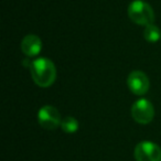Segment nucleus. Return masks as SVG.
I'll use <instances>...</instances> for the list:
<instances>
[{
  "label": "nucleus",
  "mask_w": 161,
  "mask_h": 161,
  "mask_svg": "<svg viewBox=\"0 0 161 161\" xmlns=\"http://www.w3.org/2000/svg\"><path fill=\"white\" fill-rule=\"evenodd\" d=\"M31 71L33 82L40 87H49L56 78V69L54 63L47 58H40L34 61H23Z\"/></svg>",
  "instance_id": "nucleus-1"
},
{
  "label": "nucleus",
  "mask_w": 161,
  "mask_h": 161,
  "mask_svg": "<svg viewBox=\"0 0 161 161\" xmlns=\"http://www.w3.org/2000/svg\"><path fill=\"white\" fill-rule=\"evenodd\" d=\"M128 16L135 23L140 25H152L154 21V14L150 5L145 1L136 0L128 7Z\"/></svg>",
  "instance_id": "nucleus-2"
},
{
  "label": "nucleus",
  "mask_w": 161,
  "mask_h": 161,
  "mask_svg": "<svg viewBox=\"0 0 161 161\" xmlns=\"http://www.w3.org/2000/svg\"><path fill=\"white\" fill-rule=\"evenodd\" d=\"M131 116L135 119V121H137L138 124L147 125L153 119V106L148 99H138L131 106Z\"/></svg>",
  "instance_id": "nucleus-3"
},
{
  "label": "nucleus",
  "mask_w": 161,
  "mask_h": 161,
  "mask_svg": "<svg viewBox=\"0 0 161 161\" xmlns=\"http://www.w3.org/2000/svg\"><path fill=\"white\" fill-rule=\"evenodd\" d=\"M137 161H161V148L151 141H141L135 148Z\"/></svg>",
  "instance_id": "nucleus-4"
},
{
  "label": "nucleus",
  "mask_w": 161,
  "mask_h": 161,
  "mask_svg": "<svg viewBox=\"0 0 161 161\" xmlns=\"http://www.w3.org/2000/svg\"><path fill=\"white\" fill-rule=\"evenodd\" d=\"M38 120L41 127L47 130H53L61 126V115L55 107L51 105H45L39 110Z\"/></svg>",
  "instance_id": "nucleus-5"
},
{
  "label": "nucleus",
  "mask_w": 161,
  "mask_h": 161,
  "mask_svg": "<svg viewBox=\"0 0 161 161\" xmlns=\"http://www.w3.org/2000/svg\"><path fill=\"white\" fill-rule=\"evenodd\" d=\"M127 85L130 92L135 95H145L149 90V78L143 72L134 71L129 74L127 78Z\"/></svg>",
  "instance_id": "nucleus-6"
},
{
  "label": "nucleus",
  "mask_w": 161,
  "mask_h": 161,
  "mask_svg": "<svg viewBox=\"0 0 161 161\" xmlns=\"http://www.w3.org/2000/svg\"><path fill=\"white\" fill-rule=\"evenodd\" d=\"M21 50H22L23 54H25L27 56H30V58L36 56L42 50L41 39L36 34L25 36L21 42Z\"/></svg>",
  "instance_id": "nucleus-7"
},
{
  "label": "nucleus",
  "mask_w": 161,
  "mask_h": 161,
  "mask_svg": "<svg viewBox=\"0 0 161 161\" xmlns=\"http://www.w3.org/2000/svg\"><path fill=\"white\" fill-rule=\"evenodd\" d=\"M61 128L66 134H73L78 129V121L74 117L66 116L61 121Z\"/></svg>",
  "instance_id": "nucleus-8"
},
{
  "label": "nucleus",
  "mask_w": 161,
  "mask_h": 161,
  "mask_svg": "<svg viewBox=\"0 0 161 161\" xmlns=\"http://www.w3.org/2000/svg\"><path fill=\"white\" fill-rule=\"evenodd\" d=\"M160 36H161L160 30L153 23L146 25L145 31H143V36H145V39L147 41H149V42H157L160 39Z\"/></svg>",
  "instance_id": "nucleus-9"
}]
</instances>
